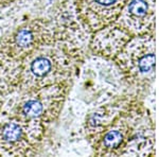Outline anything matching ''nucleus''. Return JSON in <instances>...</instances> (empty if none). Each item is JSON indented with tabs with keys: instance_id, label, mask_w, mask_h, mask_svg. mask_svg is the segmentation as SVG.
Instances as JSON below:
<instances>
[{
	"instance_id": "obj_1",
	"label": "nucleus",
	"mask_w": 159,
	"mask_h": 157,
	"mask_svg": "<svg viewBox=\"0 0 159 157\" xmlns=\"http://www.w3.org/2000/svg\"><path fill=\"white\" fill-rule=\"evenodd\" d=\"M96 156H154L153 113L134 94L121 112L90 143Z\"/></svg>"
},
{
	"instance_id": "obj_2",
	"label": "nucleus",
	"mask_w": 159,
	"mask_h": 157,
	"mask_svg": "<svg viewBox=\"0 0 159 157\" xmlns=\"http://www.w3.org/2000/svg\"><path fill=\"white\" fill-rule=\"evenodd\" d=\"M86 51L63 39L37 47L18 63L17 92L55 84H72Z\"/></svg>"
},
{
	"instance_id": "obj_3",
	"label": "nucleus",
	"mask_w": 159,
	"mask_h": 157,
	"mask_svg": "<svg viewBox=\"0 0 159 157\" xmlns=\"http://www.w3.org/2000/svg\"><path fill=\"white\" fill-rule=\"evenodd\" d=\"M72 84L61 83L16 92L9 102L7 118L48 128L58 118Z\"/></svg>"
},
{
	"instance_id": "obj_4",
	"label": "nucleus",
	"mask_w": 159,
	"mask_h": 157,
	"mask_svg": "<svg viewBox=\"0 0 159 157\" xmlns=\"http://www.w3.org/2000/svg\"><path fill=\"white\" fill-rule=\"evenodd\" d=\"M155 33L133 36L112 63L134 92L142 98L153 91L155 82Z\"/></svg>"
},
{
	"instance_id": "obj_5",
	"label": "nucleus",
	"mask_w": 159,
	"mask_h": 157,
	"mask_svg": "<svg viewBox=\"0 0 159 157\" xmlns=\"http://www.w3.org/2000/svg\"><path fill=\"white\" fill-rule=\"evenodd\" d=\"M57 39L65 40L52 18L27 20L0 40V58L19 63L34 49Z\"/></svg>"
},
{
	"instance_id": "obj_6",
	"label": "nucleus",
	"mask_w": 159,
	"mask_h": 157,
	"mask_svg": "<svg viewBox=\"0 0 159 157\" xmlns=\"http://www.w3.org/2000/svg\"><path fill=\"white\" fill-rule=\"evenodd\" d=\"M47 128L7 117L0 123V156H34Z\"/></svg>"
},
{
	"instance_id": "obj_7",
	"label": "nucleus",
	"mask_w": 159,
	"mask_h": 157,
	"mask_svg": "<svg viewBox=\"0 0 159 157\" xmlns=\"http://www.w3.org/2000/svg\"><path fill=\"white\" fill-rule=\"evenodd\" d=\"M155 10L156 0H127L114 24L132 37L155 33Z\"/></svg>"
},
{
	"instance_id": "obj_8",
	"label": "nucleus",
	"mask_w": 159,
	"mask_h": 157,
	"mask_svg": "<svg viewBox=\"0 0 159 157\" xmlns=\"http://www.w3.org/2000/svg\"><path fill=\"white\" fill-rule=\"evenodd\" d=\"M127 0H73L82 24L90 33L106 27L117 19Z\"/></svg>"
},
{
	"instance_id": "obj_9",
	"label": "nucleus",
	"mask_w": 159,
	"mask_h": 157,
	"mask_svg": "<svg viewBox=\"0 0 159 157\" xmlns=\"http://www.w3.org/2000/svg\"><path fill=\"white\" fill-rule=\"evenodd\" d=\"M132 36L114 22L91 33L88 52L107 61H114Z\"/></svg>"
},
{
	"instance_id": "obj_10",
	"label": "nucleus",
	"mask_w": 159,
	"mask_h": 157,
	"mask_svg": "<svg viewBox=\"0 0 159 157\" xmlns=\"http://www.w3.org/2000/svg\"><path fill=\"white\" fill-rule=\"evenodd\" d=\"M136 92L123 95L114 99L111 102L97 107L91 113L86 116L83 124L84 135L89 142V145L99 136V134L111 122L118 114L121 112L129 99Z\"/></svg>"
},
{
	"instance_id": "obj_11",
	"label": "nucleus",
	"mask_w": 159,
	"mask_h": 157,
	"mask_svg": "<svg viewBox=\"0 0 159 157\" xmlns=\"http://www.w3.org/2000/svg\"><path fill=\"white\" fill-rule=\"evenodd\" d=\"M18 63L0 58V123L7 118L9 102L17 92Z\"/></svg>"
},
{
	"instance_id": "obj_12",
	"label": "nucleus",
	"mask_w": 159,
	"mask_h": 157,
	"mask_svg": "<svg viewBox=\"0 0 159 157\" xmlns=\"http://www.w3.org/2000/svg\"><path fill=\"white\" fill-rule=\"evenodd\" d=\"M19 1V0H0V9L10 7L11 4L15 3V2Z\"/></svg>"
}]
</instances>
